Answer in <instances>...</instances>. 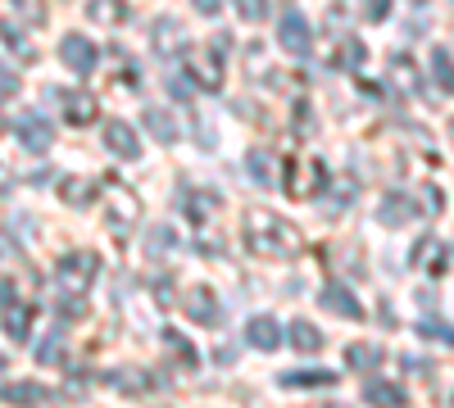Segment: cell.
<instances>
[{
  "label": "cell",
  "instance_id": "1",
  "mask_svg": "<svg viewBox=\"0 0 454 408\" xmlns=\"http://www.w3.org/2000/svg\"><path fill=\"white\" fill-rule=\"evenodd\" d=\"M246 245H250V254H259V258H291V254H300V227L295 222H286L282 213H273V209H250L246 213Z\"/></svg>",
  "mask_w": 454,
  "mask_h": 408
},
{
  "label": "cell",
  "instance_id": "2",
  "mask_svg": "<svg viewBox=\"0 0 454 408\" xmlns=\"http://www.w3.org/2000/svg\"><path fill=\"white\" fill-rule=\"evenodd\" d=\"M96 277H100V258L91 250H73V254H64L55 264V286H59L64 300H87V290L96 286Z\"/></svg>",
  "mask_w": 454,
  "mask_h": 408
},
{
  "label": "cell",
  "instance_id": "3",
  "mask_svg": "<svg viewBox=\"0 0 454 408\" xmlns=\"http://www.w3.org/2000/svg\"><path fill=\"white\" fill-rule=\"evenodd\" d=\"M100 191H105V218H109V227L128 236L141 227V200L132 196V187H123V181H100Z\"/></svg>",
  "mask_w": 454,
  "mask_h": 408
},
{
  "label": "cell",
  "instance_id": "4",
  "mask_svg": "<svg viewBox=\"0 0 454 408\" xmlns=\"http://www.w3.org/2000/svg\"><path fill=\"white\" fill-rule=\"evenodd\" d=\"M32 318H36V304L14 300V281H0V327L10 331V341L32 336Z\"/></svg>",
  "mask_w": 454,
  "mask_h": 408
},
{
  "label": "cell",
  "instance_id": "5",
  "mask_svg": "<svg viewBox=\"0 0 454 408\" xmlns=\"http://www.w3.org/2000/svg\"><path fill=\"white\" fill-rule=\"evenodd\" d=\"M278 46H282L291 59H309L314 36H309V23H305V14H300V10H286V14H282V23H278Z\"/></svg>",
  "mask_w": 454,
  "mask_h": 408
},
{
  "label": "cell",
  "instance_id": "6",
  "mask_svg": "<svg viewBox=\"0 0 454 408\" xmlns=\"http://www.w3.org/2000/svg\"><path fill=\"white\" fill-rule=\"evenodd\" d=\"M186 55V78H192V87H200V91H218L223 87V59L205 46H196V50H182Z\"/></svg>",
  "mask_w": 454,
  "mask_h": 408
},
{
  "label": "cell",
  "instance_id": "7",
  "mask_svg": "<svg viewBox=\"0 0 454 408\" xmlns=\"http://www.w3.org/2000/svg\"><path fill=\"white\" fill-rule=\"evenodd\" d=\"M286 187L309 200V196H318L327 187V168L318 159H286Z\"/></svg>",
  "mask_w": 454,
  "mask_h": 408
},
{
  "label": "cell",
  "instance_id": "8",
  "mask_svg": "<svg viewBox=\"0 0 454 408\" xmlns=\"http://www.w3.org/2000/svg\"><path fill=\"white\" fill-rule=\"evenodd\" d=\"M150 50H155L160 59H173V55L186 50V32L173 14H160L155 23H150Z\"/></svg>",
  "mask_w": 454,
  "mask_h": 408
},
{
  "label": "cell",
  "instance_id": "9",
  "mask_svg": "<svg viewBox=\"0 0 454 408\" xmlns=\"http://www.w3.org/2000/svg\"><path fill=\"white\" fill-rule=\"evenodd\" d=\"M14 132H19V141H23L27 155H46L51 145H55V127H51L42 114H19V119H14Z\"/></svg>",
  "mask_w": 454,
  "mask_h": 408
},
{
  "label": "cell",
  "instance_id": "10",
  "mask_svg": "<svg viewBox=\"0 0 454 408\" xmlns=\"http://www.w3.org/2000/svg\"><path fill=\"white\" fill-rule=\"evenodd\" d=\"M182 309H186V318L200 322V327H218L223 322V304H218V295L209 286H192V290H186L182 295Z\"/></svg>",
  "mask_w": 454,
  "mask_h": 408
},
{
  "label": "cell",
  "instance_id": "11",
  "mask_svg": "<svg viewBox=\"0 0 454 408\" xmlns=\"http://www.w3.org/2000/svg\"><path fill=\"white\" fill-rule=\"evenodd\" d=\"M59 59L73 68V73H78V78H87V73L96 68V59H100V50L87 42V36L82 32H68L64 36V42H59Z\"/></svg>",
  "mask_w": 454,
  "mask_h": 408
},
{
  "label": "cell",
  "instance_id": "12",
  "mask_svg": "<svg viewBox=\"0 0 454 408\" xmlns=\"http://www.w3.org/2000/svg\"><path fill=\"white\" fill-rule=\"evenodd\" d=\"M105 150H109L114 159H137V155H141L137 127L123 123V119H109V123H105Z\"/></svg>",
  "mask_w": 454,
  "mask_h": 408
},
{
  "label": "cell",
  "instance_id": "13",
  "mask_svg": "<svg viewBox=\"0 0 454 408\" xmlns=\"http://www.w3.org/2000/svg\"><path fill=\"white\" fill-rule=\"evenodd\" d=\"M64 119H68L73 127H87V123H96V119H100V104H96V96H91V91H82V87H73V91L64 96Z\"/></svg>",
  "mask_w": 454,
  "mask_h": 408
},
{
  "label": "cell",
  "instance_id": "14",
  "mask_svg": "<svg viewBox=\"0 0 454 408\" xmlns=\"http://www.w3.org/2000/svg\"><path fill=\"white\" fill-rule=\"evenodd\" d=\"M278 386L282 390H327V386H336V373L332 367H300V373H282Z\"/></svg>",
  "mask_w": 454,
  "mask_h": 408
},
{
  "label": "cell",
  "instance_id": "15",
  "mask_svg": "<svg viewBox=\"0 0 454 408\" xmlns=\"http://www.w3.org/2000/svg\"><path fill=\"white\" fill-rule=\"evenodd\" d=\"M364 404H372V408H409V395L387 377H368L364 381Z\"/></svg>",
  "mask_w": 454,
  "mask_h": 408
},
{
  "label": "cell",
  "instance_id": "16",
  "mask_svg": "<svg viewBox=\"0 0 454 408\" xmlns=\"http://www.w3.org/2000/svg\"><path fill=\"white\" fill-rule=\"evenodd\" d=\"M46 399H51V390L42 381H5L0 386V404H14V408H36Z\"/></svg>",
  "mask_w": 454,
  "mask_h": 408
},
{
  "label": "cell",
  "instance_id": "17",
  "mask_svg": "<svg viewBox=\"0 0 454 408\" xmlns=\"http://www.w3.org/2000/svg\"><path fill=\"white\" fill-rule=\"evenodd\" d=\"M409 268H423V273L441 277V273H445V250H441V241H436V236H419V245H413V254H409Z\"/></svg>",
  "mask_w": 454,
  "mask_h": 408
},
{
  "label": "cell",
  "instance_id": "18",
  "mask_svg": "<svg viewBox=\"0 0 454 408\" xmlns=\"http://www.w3.org/2000/svg\"><path fill=\"white\" fill-rule=\"evenodd\" d=\"M246 341H250L254 350H263V354H273V350L282 345V327H278L269 313H259V318L246 322Z\"/></svg>",
  "mask_w": 454,
  "mask_h": 408
},
{
  "label": "cell",
  "instance_id": "19",
  "mask_svg": "<svg viewBox=\"0 0 454 408\" xmlns=\"http://www.w3.org/2000/svg\"><path fill=\"white\" fill-rule=\"evenodd\" d=\"M323 304H327L336 318H346V322H359V318H364V304L355 300V295H350L346 286H336V281H327V286H323Z\"/></svg>",
  "mask_w": 454,
  "mask_h": 408
},
{
  "label": "cell",
  "instance_id": "20",
  "mask_svg": "<svg viewBox=\"0 0 454 408\" xmlns=\"http://www.w3.org/2000/svg\"><path fill=\"white\" fill-rule=\"evenodd\" d=\"M96 191H100V181H91V177H64L59 181V200L68 209H91Z\"/></svg>",
  "mask_w": 454,
  "mask_h": 408
},
{
  "label": "cell",
  "instance_id": "21",
  "mask_svg": "<svg viewBox=\"0 0 454 408\" xmlns=\"http://www.w3.org/2000/svg\"><path fill=\"white\" fill-rule=\"evenodd\" d=\"M282 341H291V350H300V354H318V350H323V331H318L314 322H305V318H295V322L282 331Z\"/></svg>",
  "mask_w": 454,
  "mask_h": 408
},
{
  "label": "cell",
  "instance_id": "22",
  "mask_svg": "<svg viewBox=\"0 0 454 408\" xmlns=\"http://www.w3.org/2000/svg\"><path fill=\"white\" fill-rule=\"evenodd\" d=\"M0 42H5V46L14 50V59H23V64L36 59V50H32V42H27V32L19 27V19H0Z\"/></svg>",
  "mask_w": 454,
  "mask_h": 408
},
{
  "label": "cell",
  "instance_id": "23",
  "mask_svg": "<svg viewBox=\"0 0 454 408\" xmlns=\"http://www.w3.org/2000/svg\"><path fill=\"white\" fill-rule=\"evenodd\" d=\"M413 213H419V209H413V200H404V196H382V204H377L382 227H404Z\"/></svg>",
  "mask_w": 454,
  "mask_h": 408
},
{
  "label": "cell",
  "instance_id": "24",
  "mask_svg": "<svg viewBox=\"0 0 454 408\" xmlns=\"http://www.w3.org/2000/svg\"><path fill=\"white\" fill-rule=\"evenodd\" d=\"M87 19H96V23H128V0H87Z\"/></svg>",
  "mask_w": 454,
  "mask_h": 408
},
{
  "label": "cell",
  "instance_id": "25",
  "mask_svg": "<svg viewBox=\"0 0 454 408\" xmlns=\"http://www.w3.org/2000/svg\"><path fill=\"white\" fill-rule=\"evenodd\" d=\"M145 132L155 136L160 145H173L177 141V123L164 114V109H145Z\"/></svg>",
  "mask_w": 454,
  "mask_h": 408
},
{
  "label": "cell",
  "instance_id": "26",
  "mask_svg": "<svg viewBox=\"0 0 454 408\" xmlns=\"http://www.w3.org/2000/svg\"><path fill=\"white\" fill-rule=\"evenodd\" d=\"M346 363L355 367V373H372V367L382 363V345H372V341H364V345H350V350H346Z\"/></svg>",
  "mask_w": 454,
  "mask_h": 408
},
{
  "label": "cell",
  "instance_id": "27",
  "mask_svg": "<svg viewBox=\"0 0 454 408\" xmlns=\"http://www.w3.org/2000/svg\"><path fill=\"white\" fill-rule=\"evenodd\" d=\"M182 209H186V218L192 222H205L214 209H218V196H209V191H186V200H177Z\"/></svg>",
  "mask_w": 454,
  "mask_h": 408
},
{
  "label": "cell",
  "instance_id": "28",
  "mask_svg": "<svg viewBox=\"0 0 454 408\" xmlns=\"http://www.w3.org/2000/svg\"><path fill=\"white\" fill-rule=\"evenodd\" d=\"M432 78L441 82V91H450L454 96V59H450V50H432Z\"/></svg>",
  "mask_w": 454,
  "mask_h": 408
},
{
  "label": "cell",
  "instance_id": "29",
  "mask_svg": "<svg viewBox=\"0 0 454 408\" xmlns=\"http://www.w3.org/2000/svg\"><path fill=\"white\" fill-rule=\"evenodd\" d=\"M164 350H168V354H173V358H177V363L186 367V373H192V367L200 363V358H196V350L186 345V341L177 336V331H164Z\"/></svg>",
  "mask_w": 454,
  "mask_h": 408
},
{
  "label": "cell",
  "instance_id": "30",
  "mask_svg": "<svg viewBox=\"0 0 454 408\" xmlns=\"http://www.w3.org/2000/svg\"><path fill=\"white\" fill-rule=\"evenodd\" d=\"M273 155H263V150H250V159H246V173L259 181V187H273Z\"/></svg>",
  "mask_w": 454,
  "mask_h": 408
},
{
  "label": "cell",
  "instance_id": "31",
  "mask_svg": "<svg viewBox=\"0 0 454 408\" xmlns=\"http://www.w3.org/2000/svg\"><path fill=\"white\" fill-rule=\"evenodd\" d=\"M391 68H395V78L404 82L400 91H404V96H419V73H413V59H409V55H395Z\"/></svg>",
  "mask_w": 454,
  "mask_h": 408
},
{
  "label": "cell",
  "instance_id": "32",
  "mask_svg": "<svg viewBox=\"0 0 454 408\" xmlns=\"http://www.w3.org/2000/svg\"><path fill=\"white\" fill-rule=\"evenodd\" d=\"M359 59H364V46H359V42H350V36H346V42L336 46V55H332V68H355Z\"/></svg>",
  "mask_w": 454,
  "mask_h": 408
},
{
  "label": "cell",
  "instance_id": "33",
  "mask_svg": "<svg viewBox=\"0 0 454 408\" xmlns=\"http://www.w3.org/2000/svg\"><path fill=\"white\" fill-rule=\"evenodd\" d=\"M419 336H427V341H441V345H454V327L423 318V322H419Z\"/></svg>",
  "mask_w": 454,
  "mask_h": 408
},
{
  "label": "cell",
  "instance_id": "34",
  "mask_svg": "<svg viewBox=\"0 0 454 408\" xmlns=\"http://www.w3.org/2000/svg\"><path fill=\"white\" fill-rule=\"evenodd\" d=\"M232 5H237V14L246 23H263V19H269V0H232Z\"/></svg>",
  "mask_w": 454,
  "mask_h": 408
},
{
  "label": "cell",
  "instance_id": "35",
  "mask_svg": "<svg viewBox=\"0 0 454 408\" xmlns=\"http://www.w3.org/2000/svg\"><path fill=\"white\" fill-rule=\"evenodd\" d=\"M14 14L23 23H46V0H14Z\"/></svg>",
  "mask_w": 454,
  "mask_h": 408
},
{
  "label": "cell",
  "instance_id": "36",
  "mask_svg": "<svg viewBox=\"0 0 454 408\" xmlns=\"http://www.w3.org/2000/svg\"><path fill=\"white\" fill-rule=\"evenodd\" d=\"M59 354H64V336H59V331H51V336L36 345V363H59Z\"/></svg>",
  "mask_w": 454,
  "mask_h": 408
},
{
  "label": "cell",
  "instance_id": "37",
  "mask_svg": "<svg viewBox=\"0 0 454 408\" xmlns=\"http://www.w3.org/2000/svg\"><path fill=\"white\" fill-rule=\"evenodd\" d=\"M19 87H23V82H19V73H14L10 64H0V100H14Z\"/></svg>",
  "mask_w": 454,
  "mask_h": 408
},
{
  "label": "cell",
  "instance_id": "38",
  "mask_svg": "<svg viewBox=\"0 0 454 408\" xmlns=\"http://www.w3.org/2000/svg\"><path fill=\"white\" fill-rule=\"evenodd\" d=\"M445 209V191L441 187H423V213H441Z\"/></svg>",
  "mask_w": 454,
  "mask_h": 408
},
{
  "label": "cell",
  "instance_id": "39",
  "mask_svg": "<svg viewBox=\"0 0 454 408\" xmlns=\"http://www.w3.org/2000/svg\"><path fill=\"white\" fill-rule=\"evenodd\" d=\"M364 14H368L372 23H382V19L391 14V0H364Z\"/></svg>",
  "mask_w": 454,
  "mask_h": 408
},
{
  "label": "cell",
  "instance_id": "40",
  "mask_svg": "<svg viewBox=\"0 0 454 408\" xmlns=\"http://www.w3.org/2000/svg\"><path fill=\"white\" fill-rule=\"evenodd\" d=\"M168 91H173L177 100H186V96H192V78H177V73H173V78H168Z\"/></svg>",
  "mask_w": 454,
  "mask_h": 408
},
{
  "label": "cell",
  "instance_id": "41",
  "mask_svg": "<svg viewBox=\"0 0 454 408\" xmlns=\"http://www.w3.org/2000/svg\"><path fill=\"white\" fill-rule=\"evenodd\" d=\"M218 5H223V0H192V10H196V14H205V19H214V14H218Z\"/></svg>",
  "mask_w": 454,
  "mask_h": 408
},
{
  "label": "cell",
  "instance_id": "42",
  "mask_svg": "<svg viewBox=\"0 0 454 408\" xmlns=\"http://www.w3.org/2000/svg\"><path fill=\"white\" fill-rule=\"evenodd\" d=\"M150 245H155V250H168V245H173V232H168V227H155V236H150Z\"/></svg>",
  "mask_w": 454,
  "mask_h": 408
},
{
  "label": "cell",
  "instance_id": "43",
  "mask_svg": "<svg viewBox=\"0 0 454 408\" xmlns=\"http://www.w3.org/2000/svg\"><path fill=\"white\" fill-rule=\"evenodd\" d=\"M227 46H232V36H227V32H218V36H214V42H209V50H214L218 59L227 55Z\"/></svg>",
  "mask_w": 454,
  "mask_h": 408
},
{
  "label": "cell",
  "instance_id": "44",
  "mask_svg": "<svg viewBox=\"0 0 454 408\" xmlns=\"http://www.w3.org/2000/svg\"><path fill=\"white\" fill-rule=\"evenodd\" d=\"M0 373H5V354H0Z\"/></svg>",
  "mask_w": 454,
  "mask_h": 408
},
{
  "label": "cell",
  "instance_id": "45",
  "mask_svg": "<svg viewBox=\"0 0 454 408\" xmlns=\"http://www.w3.org/2000/svg\"><path fill=\"white\" fill-rule=\"evenodd\" d=\"M450 141H454V119H450Z\"/></svg>",
  "mask_w": 454,
  "mask_h": 408
},
{
  "label": "cell",
  "instance_id": "46",
  "mask_svg": "<svg viewBox=\"0 0 454 408\" xmlns=\"http://www.w3.org/2000/svg\"><path fill=\"white\" fill-rule=\"evenodd\" d=\"M332 408H346V404H332Z\"/></svg>",
  "mask_w": 454,
  "mask_h": 408
}]
</instances>
